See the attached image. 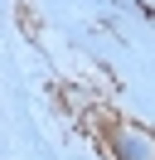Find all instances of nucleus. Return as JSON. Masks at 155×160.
<instances>
[{
	"instance_id": "nucleus-2",
	"label": "nucleus",
	"mask_w": 155,
	"mask_h": 160,
	"mask_svg": "<svg viewBox=\"0 0 155 160\" xmlns=\"http://www.w3.org/2000/svg\"><path fill=\"white\" fill-rule=\"evenodd\" d=\"M136 15L141 20H155V5H136Z\"/></svg>"
},
{
	"instance_id": "nucleus-1",
	"label": "nucleus",
	"mask_w": 155,
	"mask_h": 160,
	"mask_svg": "<svg viewBox=\"0 0 155 160\" xmlns=\"http://www.w3.org/2000/svg\"><path fill=\"white\" fill-rule=\"evenodd\" d=\"M107 150H112V160H155V136H141L131 126H112Z\"/></svg>"
}]
</instances>
